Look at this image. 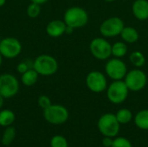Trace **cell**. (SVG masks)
Here are the masks:
<instances>
[{"label": "cell", "mask_w": 148, "mask_h": 147, "mask_svg": "<svg viewBox=\"0 0 148 147\" xmlns=\"http://www.w3.org/2000/svg\"><path fill=\"white\" fill-rule=\"evenodd\" d=\"M89 16L88 11L80 6H72L66 10L63 15V21L69 26L75 29H80L86 26L88 23Z\"/></svg>", "instance_id": "cell-1"}, {"label": "cell", "mask_w": 148, "mask_h": 147, "mask_svg": "<svg viewBox=\"0 0 148 147\" xmlns=\"http://www.w3.org/2000/svg\"><path fill=\"white\" fill-rule=\"evenodd\" d=\"M32 68L42 76H51L55 75L59 68L57 60L48 54H42L36 57L32 62Z\"/></svg>", "instance_id": "cell-2"}, {"label": "cell", "mask_w": 148, "mask_h": 147, "mask_svg": "<svg viewBox=\"0 0 148 147\" xmlns=\"http://www.w3.org/2000/svg\"><path fill=\"white\" fill-rule=\"evenodd\" d=\"M89 51L97 60L107 61L112 56V44L105 37H95L89 43Z\"/></svg>", "instance_id": "cell-3"}, {"label": "cell", "mask_w": 148, "mask_h": 147, "mask_svg": "<svg viewBox=\"0 0 148 147\" xmlns=\"http://www.w3.org/2000/svg\"><path fill=\"white\" fill-rule=\"evenodd\" d=\"M68 109L60 104H51L49 107L43 109V117L47 122L52 125H62L69 120Z\"/></svg>", "instance_id": "cell-4"}, {"label": "cell", "mask_w": 148, "mask_h": 147, "mask_svg": "<svg viewBox=\"0 0 148 147\" xmlns=\"http://www.w3.org/2000/svg\"><path fill=\"white\" fill-rule=\"evenodd\" d=\"M129 89L123 80L113 81L107 88V97L113 104H121L128 97Z\"/></svg>", "instance_id": "cell-5"}, {"label": "cell", "mask_w": 148, "mask_h": 147, "mask_svg": "<svg viewBox=\"0 0 148 147\" xmlns=\"http://www.w3.org/2000/svg\"><path fill=\"white\" fill-rule=\"evenodd\" d=\"M124 82L126 83L129 91L139 92L145 88L147 84V74L140 68H134L127 71Z\"/></svg>", "instance_id": "cell-6"}, {"label": "cell", "mask_w": 148, "mask_h": 147, "mask_svg": "<svg viewBox=\"0 0 148 147\" xmlns=\"http://www.w3.org/2000/svg\"><path fill=\"white\" fill-rule=\"evenodd\" d=\"M120 126L121 124L117 120L115 114L111 113H108L101 115L97 123L99 132L103 136L112 138L118 135L120 132Z\"/></svg>", "instance_id": "cell-7"}, {"label": "cell", "mask_w": 148, "mask_h": 147, "mask_svg": "<svg viewBox=\"0 0 148 147\" xmlns=\"http://www.w3.org/2000/svg\"><path fill=\"white\" fill-rule=\"evenodd\" d=\"M20 89L18 79L12 74L4 73L0 75V94L4 99L16 96Z\"/></svg>", "instance_id": "cell-8"}, {"label": "cell", "mask_w": 148, "mask_h": 147, "mask_svg": "<svg viewBox=\"0 0 148 147\" xmlns=\"http://www.w3.org/2000/svg\"><path fill=\"white\" fill-rule=\"evenodd\" d=\"M125 27L124 21L118 16H111L105 19L100 25V33L105 38H113L121 35Z\"/></svg>", "instance_id": "cell-9"}, {"label": "cell", "mask_w": 148, "mask_h": 147, "mask_svg": "<svg viewBox=\"0 0 148 147\" xmlns=\"http://www.w3.org/2000/svg\"><path fill=\"white\" fill-rule=\"evenodd\" d=\"M105 73L113 81L124 80L127 73V67L121 58H109L105 64Z\"/></svg>", "instance_id": "cell-10"}, {"label": "cell", "mask_w": 148, "mask_h": 147, "mask_svg": "<svg viewBox=\"0 0 148 147\" xmlns=\"http://www.w3.org/2000/svg\"><path fill=\"white\" fill-rule=\"evenodd\" d=\"M85 82L87 88L95 94H100L106 91L108 86L106 75L98 70L89 72L86 76Z\"/></svg>", "instance_id": "cell-11"}, {"label": "cell", "mask_w": 148, "mask_h": 147, "mask_svg": "<svg viewBox=\"0 0 148 147\" xmlns=\"http://www.w3.org/2000/svg\"><path fill=\"white\" fill-rule=\"evenodd\" d=\"M22 49V43L15 37H5L0 41V54L3 58H16L21 54Z\"/></svg>", "instance_id": "cell-12"}, {"label": "cell", "mask_w": 148, "mask_h": 147, "mask_svg": "<svg viewBox=\"0 0 148 147\" xmlns=\"http://www.w3.org/2000/svg\"><path fill=\"white\" fill-rule=\"evenodd\" d=\"M67 24L63 20L55 19L50 21L46 26V33L52 38H58L66 34Z\"/></svg>", "instance_id": "cell-13"}, {"label": "cell", "mask_w": 148, "mask_h": 147, "mask_svg": "<svg viewBox=\"0 0 148 147\" xmlns=\"http://www.w3.org/2000/svg\"><path fill=\"white\" fill-rule=\"evenodd\" d=\"M132 12L137 20H147L148 0H135L132 4Z\"/></svg>", "instance_id": "cell-14"}, {"label": "cell", "mask_w": 148, "mask_h": 147, "mask_svg": "<svg viewBox=\"0 0 148 147\" xmlns=\"http://www.w3.org/2000/svg\"><path fill=\"white\" fill-rule=\"evenodd\" d=\"M120 36L122 41L127 44L135 43L140 39V34L138 30L134 27H132V26H125Z\"/></svg>", "instance_id": "cell-15"}, {"label": "cell", "mask_w": 148, "mask_h": 147, "mask_svg": "<svg viewBox=\"0 0 148 147\" xmlns=\"http://www.w3.org/2000/svg\"><path fill=\"white\" fill-rule=\"evenodd\" d=\"M38 77H39L38 73L33 68H31L22 75L21 82L23 85L26 87H32L37 82Z\"/></svg>", "instance_id": "cell-16"}, {"label": "cell", "mask_w": 148, "mask_h": 147, "mask_svg": "<svg viewBox=\"0 0 148 147\" xmlns=\"http://www.w3.org/2000/svg\"><path fill=\"white\" fill-rule=\"evenodd\" d=\"M128 47L125 42H116L112 44V56L116 58H123L127 54Z\"/></svg>", "instance_id": "cell-17"}, {"label": "cell", "mask_w": 148, "mask_h": 147, "mask_svg": "<svg viewBox=\"0 0 148 147\" xmlns=\"http://www.w3.org/2000/svg\"><path fill=\"white\" fill-rule=\"evenodd\" d=\"M16 120V115L10 109H3L0 111V126L7 127L11 126Z\"/></svg>", "instance_id": "cell-18"}, {"label": "cell", "mask_w": 148, "mask_h": 147, "mask_svg": "<svg viewBox=\"0 0 148 147\" xmlns=\"http://www.w3.org/2000/svg\"><path fill=\"white\" fill-rule=\"evenodd\" d=\"M136 126L141 130H148V109L140 110L134 117Z\"/></svg>", "instance_id": "cell-19"}, {"label": "cell", "mask_w": 148, "mask_h": 147, "mask_svg": "<svg viewBox=\"0 0 148 147\" xmlns=\"http://www.w3.org/2000/svg\"><path fill=\"white\" fill-rule=\"evenodd\" d=\"M129 61H130L131 64L137 68H142L143 66H145V64L147 62V59H146L145 55L139 50H135L130 54Z\"/></svg>", "instance_id": "cell-20"}, {"label": "cell", "mask_w": 148, "mask_h": 147, "mask_svg": "<svg viewBox=\"0 0 148 147\" xmlns=\"http://www.w3.org/2000/svg\"><path fill=\"white\" fill-rule=\"evenodd\" d=\"M16 129L14 126H10L5 127V130L3 133L2 135V139H1V142L3 146H8L10 145H11V143L13 142V140L16 138Z\"/></svg>", "instance_id": "cell-21"}, {"label": "cell", "mask_w": 148, "mask_h": 147, "mask_svg": "<svg viewBox=\"0 0 148 147\" xmlns=\"http://www.w3.org/2000/svg\"><path fill=\"white\" fill-rule=\"evenodd\" d=\"M115 116L121 125L128 124L133 120V113L127 108H121V109L118 110Z\"/></svg>", "instance_id": "cell-22"}, {"label": "cell", "mask_w": 148, "mask_h": 147, "mask_svg": "<svg viewBox=\"0 0 148 147\" xmlns=\"http://www.w3.org/2000/svg\"><path fill=\"white\" fill-rule=\"evenodd\" d=\"M41 11H42L41 5L36 3H30L26 10L27 16L29 18H36L41 14Z\"/></svg>", "instance_id": "cell-23"}, {"label": "cell", "mask_w": 148, "mask_h": 147, "mask_svg": "<svg viewBox=\"0 0 148 147\" xmlns=\"http://www.w3.org/2000/svg\"><path fill=\"white\" fill-rule=\"evenodd\" d=\"M50 147H69V143L65 137L55 135L50 139Z\"/></svg>", "instance_id": "cell-24"}, {"label": "cell", "mask_w": 148, "mask_h": 147, "mask_svg": "<svg viewBox=\"0 0 148 147\" xmlns=\"http://www.w3.org/2000/svg\"><path fill=\"white\" fill-rule=\"evenodd\" d=\"M111 147H133V146L127 139L119 137L114 139L113 145Z\"/></svg>", "instance_id": "cell-25"}, {"label": "cell", "mask_w": 148, "mask_h": 147, "mask_svg": "<svg viewBox=\"0 0 148 147\" xmlns=\"http://www.w3.org/2000/svg\"><path fill=\"white\" fill-rule=\"evenodd\" d=\"M37 104L39 106V107L42 108V109H45L47 107H49L52 102H51V100L49 96L47 95H40L37 99Z\"/></svg>", "instance_id": "cell-26"}, {"label": "cell", "mask_w": 148, "mask_h": 147, "mask_svg": "<svg viewBox=\"0 0 148 147\" xmlns=\"http://www.w3.org/2000/svg\"><path fill=\"white\" fill-rule=\"evenodd\" d=\"M32 67H29V65L28 64V62L26 61H23V62H20L17 65H16V71L17 73L23 75V73H25L28 69L31 68Z\"/></svg>", "instance_id": "cell-27"}, {"label": "cell", "mask_w": 148, "mask_h": 147, "mask_svg": "<svg viewBox=\"0 0 148 147\" xmlns=\"http://www.w3.org/2000/svg\"><path fill=\"white\" fill-rule=\"evenodd\" d=\"M114 139L112 137H108V136H104L103 139H102V145L105 147H111L113 145Z\"/></svg>", "instance_id": "cell-28"}, {"label": "cell", "mask_w": 148, "mask_h": 147, "mask_svg": "<svg viewBox=\"0 0 148 147\" xmlns=\"http://www.w3.org/2000/svg\"><path fill=\"white\" fill-rule=\"evenodd\" d=\"M48 1H49V0H30L31 3H38V4H40V5L46 3Z\"/></svg>", "instance_id": "cell-29"}, {"label": "cell", "mask_w": 148, "mask_h": 147, "mask_svg": "<svg viewBox=\"0 0 148 147\" xmlns=\"http://www.w3.org/2000/svg\"><path fill=\"white\" fill-rule=\"evenodd\" d=\"M3 103H4V98L0 94V109L3 107Z\"/></svg>", "instance_id": "cell-30"}, {"label": "cell", "mask_w": 148, "mask_h": 147, "mask_svg": "<svg viewBox=\"0 0 148 147\" xmlns=\"http://www.w3.org/2000/svg\"><path fill=\"white\" fill-rule=\"evenodd\" d=\"M6 3V0H0V8L3 7Z\"/></svg>", "instance_id": "cell-31"}, {"label": "cell", "mask_w": 148, "mask_h": 147, "mask_svg": "<svg viewBox=\"0 0 148 147\" xmlns=\"http://www.w3.org/2000/svg\"><path fill=\"white\" fill-rule=\"evenodd\" d=\"M3 56H2V55L0 54V67H1V65H2V63H3Z\"/></svg>", "instance_id": "cell-32"}, {"label": "cell", "mask_w": 148, "mask_h": 147, "mask_svg": "<svg viewBox=\"0 0 148 147\" xmlns=\"http://www.w3.org/2000/svg\"><path fill=\"white\" fill-rule=\"evenodd\" d=\"M104 1L107 3H113V2H115L116 0H104Z\"/></svg>", "instance_id": "cell-33"}]
</instances>
